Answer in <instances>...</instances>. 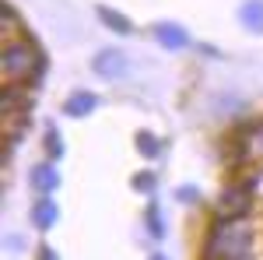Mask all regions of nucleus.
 <instances>
[{"label": "nucleus", "instance_id": "f257e3e1", "mask_svg": "<svg viewBox=\"0 0 263 260\" xmlns=\"http://www.w3.org/2000/svg\"><path fill=\"white\" fill-rule=\"evenodd\" d=\"M253 242L256 229L249 218H218L203 239V260H246Z\"/></svg>", "mask_w": 263, "mask_h": 260}, {"label": "nucleus", "instance_id": "f03ea898", "mask_svg": "<svg viewBox=\"0 0 263 260\" xmlns=\"http://www.w3.org/2000/svg\"><path fill=\"white\" fill-rule=\"evenodd\" d=\"M42 67H46V60H42L39 46H35V39H11L4 42V57H0V71H4V81L7 84H35L42 74Z\"/></svg>", "mask_w": 263, "mask_h": 260}, {"label": "nucleus", "instance_id": "7ed1b4c3", "mask_svg": "<svg viewBox=\"0 0 263 260\" xmlns=\"http://www.w3.org/2000/svg\"><path fill=\"white\" fill-rule=\"evenodd\" d=\"M249 207H253V186L246 183H232L218 194V218H249Z\"/></svg>", "mask_w": 263, "mask_h": 260}, {"label": "nucleus", "instance_id": "20e7f679", "mask_svg": "<svg viewBox=\"0 0 263 260\" xmlns=\"http://www.w3.org/2000/svg\"><path fill=\"white\" fill-rule=\"evenodd\" d=\"M126 53L123 49H116V46H109V49H99L95 53V60H91V71L99 74V78H105V81H116V78H123L126 74Z\"/></svg>", "mask_w": 263, "mask_h": 260}, {"label": "nucleus", "instance_id": "39448f33", "mask_svg": "<svg viewBox=\"0 0 263 260\" xmlns=\"http://www.w3.org/2000/svg\"><path fill=\"white\" fill-rule=\"evenodd\" d=\"M28 183H32V190H35L39 197H49V194L60 186V172H57L53 162H35L32 172H28Z\"/></svg>", "mask_w": 263, "mask_h": 260}, {"label": "nucleus", "instance_id": "423d86ee", "mask_svg": "<svg viewBox=\"0 0 263 260\" xmlns=\"http://www.w3.org/2000/svg\"><path fill=\"white\" fill-rule=\"evenodd\" d=\"M0 109H4V116H11V113H28V109H32V88H28V84H7L4 95H0Z\"/></svg>", "mask_w": 263, "mask_h": 260}, {"label": "nucleus", "instance_id": "0eeeda50", "mask_svg": "<svg viewBox=\"0 0 263 260\" xmlns=\"http://www.w3.org/2000/svg\"><path fill=\"white\" fill-rule=\"evenodd\" d=\"M151 36L158 39V46L165 49H186L190 46V36H186V28L176 25V21H158L155 28H151Z\"/></svg>", "mask_w": 263, "mask_h": 260}, {"label": "nucleus", "instance_id": "6e6552de", "mask_svg": "<svg viewBox=\"0 0 263 260\" xmlns=\"http://www.w3.org/2000/svg\"><path fill=\"white\" fill-rule=\"evenodd\" d=\"M57 218H60V207H57L49 197H39L35 204H32V225H35L39 232L53 229V225H57Z\"/></svg>", "mask_w": 263, "mask_h": 260}, {"label": "nucleus", "instance_id": "1a4fd4ad", "mask_svg": "<svg viewBox=\"0 0 263 260\" xmlns=\"http://www.w3.org/2000/svg\"><path fill=\"white\" fill-rule=\"evenodd\" d=\"M95 106H99L95 92H74L70 99L63 102V116H70V120H81V116H88Z\"/></svg>", "mask_w": 263, "mask_h": 260}, {"label": "nucleus", "instance_id": "9d476101", "mask_svg": "<svg viewBox=\"0 0 263 260\" xmlns=\"http://www.w3.org/2000/svg\"><path fill=\"white\" fill-rule=\"evenodd\" d=\"M242 159L263 162V123L246 127V130H242Z\"/></svg>", "mask_w": 263, "mask_h": 260}, {"label": "nucleus", "instance_id": "9b49d317", "mask_svg": "<svg viewBox=\"0 0 263 260\" xmlns=\"http://www.w3.org/2000/svg\"><path fill=\"white\" fill-rule=\"evenodd\" d=\"M239 21L246 32H263V0H242Z\"/></svg>", "mask_w": 263, "mask_h": 260}, {"label": "nucleus", "instance_id": "f8f14e48", "mask_svg": "<svg viewBox=\"0 0 263 260\" xmlns=\"http://www.w3.org/2000/svg\"><path fill=\"white\" fill-rule=\"evenodd\" d=\"M99 18H102V25H105V28H112L116 36H130V32H134L130 18H126V14H120L116 7H105V4H99Z\"/></svg>", "mask_w": 263, "mask_h": 260}, {"label": "nucleus", "instance_id": "ddd939ff", "mask_svg": "<svg viewBox=\"0 0 263 260\" xmlns=\"http://www.w3.org/2000/svg\"><path fill=\"white\" fill-rule=\"evenodd\" d=\"M0 28H4V36L7 39L4 42H11V39H21V25H18V14H14V7H0Z\"/></svg>", "mask_w": 263, "mask_h": 260}, {"label": "nucleus", "instance_id": "4468645a", "mask_svg": "<svg viewBox=\"0 0 263 260\" xmlns=\"http://www.w3.org/2000/svg\"><path fill=\"white\" fill-rule=\"evenodd\" d=\"M137 151H141L144 159H158V155H162V141L155 137L151 130H141V134H137Z\"/></svg>", "mask_w": 263, "mask_h": 260}, {"label": "nucleus", "instance_id": "2eb2a0df", "mask_svg": "<svg viewBox=\"0 0 263 260\" xmlns=\"http://www.w3.org/2000/svg\"><path fill=\"white\" fill-rule=\"evenodd\" d=\"M144 221H147V229H151V236H155V239H162V236H165V221H162V211H158L155 204H151V207L144 211Z\"/></svg>", "mask_w": 263, "mask_h": 260}, {"label": "nucleus", "instance_id": "dca6fc26", "mask_svg": "<svg viewBox=\"0 0 263 260\" xmlns=\"http://www.w3.org/2000/svg\"><path fill=\"white\" fill-rule=\"evenodd\" d=\"M63 155V141L53 127H46V159H60Z\"/></svg>", "mask_w": 263, "mask_h": 260}, {"label": "nucleus", "instance_id": "f3484780", "mask_svg": "<svg viewBox=\"0 0 263 260\" xmlns=\"http://www.w3.org/2000/svg\"><path fill=\"white\" fill-rule=\"evenodd\" d=\"M134 190L151 194V190H155V172H137V176H134Z\"/></svg>", "mask_w": 263, "mask_h": 260}, {"label": "nucleus", "instance_id": "a211bd4d", "mask_svg": "<svg viewBox=\"0 0 263 260\" xmlns=\"http://www.w3.org/2000/svg\"><path fill=\"white\" fill-rule=\"evenodd\" d=\"M179 200H182V204H193V200H197V190H190V186H182V190H179Z\"/></svg>", "mask_w": 263, "mask_h": 260}, {"label": "nucleus", "instance_id": "6ab92c4d", "mask_svg": "<svg viewBox=\"0 0 263 260\" xmlns=\"http://www.w3.org/2000/svg\"><path fill=\"white\" fill-rule=\"evenodd\" d=\"M35 257H39V260H60L53 250H49V246H39V253H35Z\"/></svg>", "mask_w": 263, "mask_h": 260}, {"label": "nucleus", "instance_id": "aec40b11", "mask_svg": "<svg viewBox=\"0 0 263 260\" xmlns=\"http://www.w3.org/2000/svg\"><path fill=\"white\" fill-rule=\"evenodd\" d=\"M7 250H21V239H18V236H7Z\"/></svg>", "mask_w": 263, "mask_h": 260}, {"label": "nucleus", "instance_id": "412c9836", "mask_svg": "<svg viewBox=\"0 0 263 260\" xmlns=\"http://www.w3.org/2000/svg\"><path fill=\"white\" fill-rule=\"evenodd\" d=\"M151 260H168V257H162V253H155V257H151Z\"/></svg>", "mask_w": 263, "mask_h": 260}]
</instances>
